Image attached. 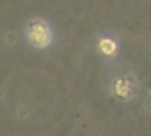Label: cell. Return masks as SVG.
Segmentation results:
<instances>
[{"instance_id":"cell-1","label":"cell","mask_w":151,"mask_h":136,"mask_svg":"<svg viewBox=\"0 0 151 136\" xmlns=\"http://www.w3.org/2000/svg\"><path fill=\"white\" fill-rule=\"evenodd\" d=\"M27 36L36 48H45L51 43L52 32L49 25L43 20H33L27 27Z\"/></svg>"},{"instance_id":"cell-2","label":"cell","mask_w":151,"mask_h":136,"mask_svg":"<svg viewBox=\"0 0 151 136\" xmlns=\"http://www.w3.org/2000/svg\"><path fill=\"white\" fill-rule=\"evenodd\" d=\"M99 48L104 53H107V55H111L113 53L115 50H116V43L114 42L113 40H109V39H104L101 41L99 43Z\"/></svg>"}]
</instances>
